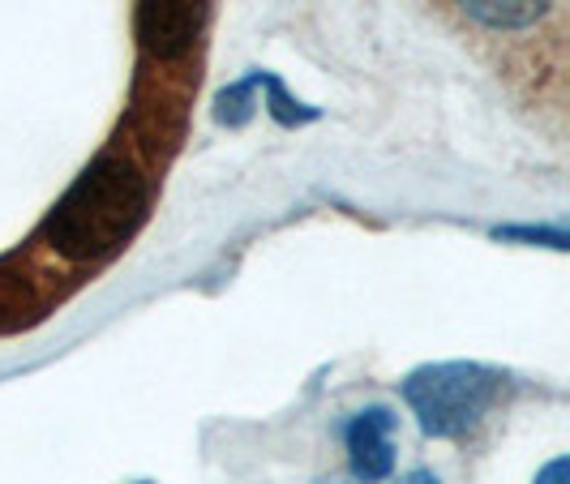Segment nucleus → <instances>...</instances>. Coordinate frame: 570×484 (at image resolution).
<instances>
[{
	"instance_id": "0eeeda50",
	"label": "nucleus",
	"mask_w": 570,
	"mask_h": 484,
	"mask_svg": "<svg viewBox=\"0 0 570 484\" xmlns=\"http://www.w3.org/2000/svg\"><path fill=\"white\" fill-rule=\"evenodd\" d=\"M257 108V73L249 78H240V82H232L228 90H219V99H215V120L219 125H245Z\"/></svg>"
},
{
	"instance_id": "20e7f679",
	"label": "nucleus",
	"mask_w": 570,
	"mask_h": 484,
	"mask_svg": "<svg viewBox=\"0 0 570 484\" xmlns=\"http://www.w3.org/2000/svg\"><path fill=\"white\" fill-rule=\"evenodd\" d=\"M347 467L356 484H382L395 472V412L391 407H365L343 428Z\"/></svg>"
},
{
	"instance_id": "1a4fd4ad",
	"label": "nucleus",
	"mask_w": 570,
	"mask_h": 484,
	"mask_svg": "<svg viewBox=\"0 0 570 484\" xmlns=\"http://www.w3.org/2000/svg\"><path fill=\"white\" fill-rule=\"evenodd\" d=\"M532 484H570V458L567 455L549 458L541 472H537V481Z\"/></svg>"
},
{
	"instance_id": "7ed1b4c3",
	"label": "nucleus",
	"mask_w": 570,
	"mask_h": 484,
	"mask_svg": "<svg viewBox=\"0 0 570 484\" xmlns=\"http://www.w3.org/2000/svg\"><path fill=\"white\" fill-rule=\"evenodd\" d=\"M210 0H138V43L150 60L171 65L198 48Z\"/></svg>"
},
{
	"instance_id": "9d476101",
	"label": "nucleus",
	"mask_w": 570,
	"mask_h": 484,
	"mask_svg": "<svg viewBox=\"0 0 570 484\" xmlns=\"http://www.w3.org/2000/svg\"><path fill=\"white\" fill-rule=\"evenodd\" d=\"M395 484H442V481H438L433 472H425V467H416V472H407V476H403V481H395Z\"/></svg>"
},
{
	"instance_id": "39448f33",
	"label": "nucleus",
	"mask_w": 570,
	"mask_h": 484,
	"mask_svg": "<svg viewBox=\"0 0 570 484\" xmlns=\"http://www.w3.org/2000/svg\"><path fill=\"white\" fill-rule=\"evenodd\" d=\"M468 22L485 30H528L537 27L553 0H455Z\"/></svg>"
},
{
	"instance_id": "9b49d317",
	"label": "nucleus",
	"mask_w": 570,
	"mask_h": 484,
	"mask_svg": "<svg viewBox=\"0 0 570 484\" xmlns=\"http://www.w3.org/2000/svg\"><path fill=\"white\" fill-rule=\"evenodd\" d=\"M142 484H146V481H142Z\"/></svg>"
},
{
	"instance_id": "f257e3e1",
	"label": "nucleus",
	"mask_w": 570,
	"mask_h": 484,
	"mask_svg": "<svg viewBox=\"0 0 570 484\" xmlns=\"http://www.w3.org/2000/svg\"><path fill=\"white\" fill-rule=\"evenodd\" d=\"M150 215V180L120 155H99L43 219V245L73 266L116 257Z\"/></svg>"
},
{
	"instance_id": "f03ea898",
	"label": "nucleus",
	"mask_w": 570,
	"mask_h": 484,
	"mask_svg": "<svg viewBox=\"0 0 570 484\" xmlns=\"http://www.w3.org/2000/svg\"><path fill=\"white\" fill-rule=\"evenodd\" d=\"M502 395V373L472 360L421 365L403 382V403L412 407L425 437H463L481 425L489 407Z\"/></svg>"
},
{
	"instance_id": "423d86ee",
	"label": "nucleus",
	"mask_w": 570,
	"mask_h": 484,
	"mask_svg": "<svg viewBox=\"0 0 570 484\" xmlns=\"http://www.w3.org/2000/svg\"><path fill=\"white\" fill-rule=\"evenodd\" d=\"M257 90L266 95V112L275 116L279 125H309V120H317V108H309V103H301V99H292L287 95V86L275 78V73H257Z\"/></svg>"
},
{
	"instance_id": "6e6552de",
	"label": "nucleus",
	"mask_w": 570,
	"mask_h": 484,
	"mask_svg": "<svg viewBox=\"0 0 570 484\" xmlns=\"http://www.w3.org/2000/svg\"><path fill=\"white\" fill-rule=\"evenodd\" d=\"M498 240H528V245H549V249H567V231L562 228H493Z\"/></svg>"
}]
</instances>
